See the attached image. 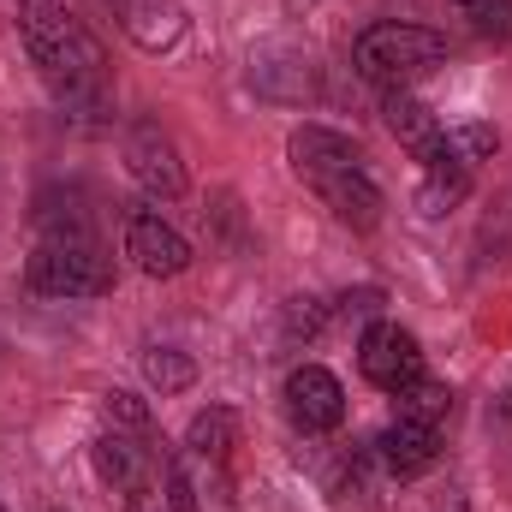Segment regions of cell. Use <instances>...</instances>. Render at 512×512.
I'll use <instances>...</instances> for the list:
<instances>
[{
  "label": "cell",
  "mask_w": 512,
  "mask_h": 512,
  "mask_svg": "<svg viewBox=\"0 0 512 512\" xmlns=\"http://www.w3.org/2000/svg\"><path fill=\"white\" fill-rule=\"evenodd\" d=\"M441 60H447V36H435V30H423V24H399V18L370 24V30L352 42V66H358L370 84H382V90H405L411 78L435 72Z\"/></svg>",
  "instance_id": "1"
},
{
  "label": "cell",
  "mask_w": 512,
  "mask_h": 512,
  "mask_svg": "<svg viewBox=\"0 0 512 512\" xmlns=\"http://www.w3.org/2000/svg\"><path fill=\"white\" fill-rule=\"evenodd\" d=\"M24 274L48 298H102V292H114V256L90 233H48Z\"/></svg>",
  "instance_id": "2"
},
{
  "label": "cell",
  "mask_w": 512,
  "mask_h": 512,
  "mask_svg": "<svg viewBox=\"0 0 512 512\" xmlns=\"http://www.w3.org/2000/svg\"><path fill=\"white\" fill-rule=\"evenodd\" d=\"M358 370H364V382L382 387V393H405V387L423 376L417 334L399 328V322H370L364 340H358Z\"/></svg>",
  "instance_id": "3"
},
{
  "label": "cell",
  "mask_w": 512,
  "mask_h": 512,
  "mask_svg": "<svg viewBox=\"0 0 512 512\" xmlns=\"http://www.w3.org/2000/svg\"><path fill=\"white\" fill-rule=\"evenodd\" d=\"M286 417H292L304 435L340 429V423H346V387H340V376L322 370V364H298V370L286 376Z\"/></svg>",
  "instance_id": "4"
},
{
  "label": "cell",
  "mask_w": 512,
  "mask_h": 512,
  "mask_svg": "<svg viewBox=\"0 0 512 512\" xmlns=\"http://www.w3.org/2000/svg\"><path fill=\"white\" fill-rule=\"evenodd\" d=\"M286 155H292V173L316 191L322 179L334 173H358L364 167V149L346 137V131H328V126H298L286 137Z\"/></svg>",
  "instance_id": "5"
},
{
  "label": "cell",
  "mask_w": 512,
  "mask_h": 512,
  "mask_svg": "<svg viewBox=\"0 0 512 512\" xmlns=\"http://www.w3.org/2000/svg\"><path fill=\"white\" fill-rule=\"evenodd\" d=\"M126 167L131 179L149 191V197H179L185 191V161H179V149H173V137L161 126H131L126 137Z\"/></svg>",
  "instance_id": "6"
},
{
  "label": "cell",
  "mask_w": 512,
  "mask_h": 512,
  "mask_svg": "<svg viewBox=\"0 0 512 512\" xmlns=\"http://www.w3.org/2000/svg\"><path fill=\"white\" fill-rule=\"evenodd\" d=\"M96 471L114 483V489H143V483H161V453L149 441V429H108L96 441Z\"/></svg>",
  "instance_id": "7"
},
{
  "label": "cell",
  "mask_w": 512,
  "mask_h": 512,
  "mask_svg": "<svg viewBox=\"0 0 512 512\" xmlns=\"http://www.w3.org/2000/svg\"><path fill=\"white\" fill-rule=\"evenodd\" d=\"M376 459H382L387 477H423L435 459H441V429L435 423H411V417H393L382 435H376V447H370Z\"/></svg>",
  "instance_id": "8"
},
{
  "label": "cell",
  "mask_w": 512,
  "mask_h": 512,
  "mask_svg": "<svg viewBox=\"0 0 512 512\" xmlns=\"http://www.w3.org/2000/svg\"><path fill=\"white\" fill-rule=\"evenodd\" d=\"M126 256L143 274H155V280H173V274L191 268V245H185L161 215H131L126 221Z\"/></svg>",
  "instance_id": "9"
},
{
  "label": "cell",
  "mask_w": 512,
  "mask_h": 512,
  "mask_svg": "<svg viewBox=\"0 0 512 512\" xmlns=\"http://www.w3.org/2000/svg\"><path fill=\"white\" fill-rule=\"evenodd\" d=\"M382 120L387 131L423 161V167H435V161H447V126L417 102V96H405V90H387V102H382Z\"/></svg>",
  "instance_id": "10"
},
{
  "label": "cell",
  "mask_w": 512,
  "mask_h": 512,
  "mask_svg": "<svg viewBox=\"0 0 512 512\" xmlns=\"http://www.w3.org/2000/svg\"><path fill=\"white\" fill-rule=\"evenodd\" d=\"M316 197H322L346 227H358V233H370V227L382 221V191H376V179H370L364 167H358V173H334V179H322Z\"/></svg>",
  "instance_id": "11"
},
{
  "label": "cell",
  "mask_w": 512,
  "mask_h": 512,
  "mask_svg": "<svg viewBox=\"0 0 512 512\" xmlns=\"http://www.w3.org/2000/svg\"><path fill=\"white\" fill-rule=\"evenodd\" d=\"M126 12V36L137 48H173L179 36H185V12H179V0H126L120 6Z\"/></svg>",
  "instance_id": "12"
},
{
  "label": "cell",
  "mask_w": 512,
  "mask_h": 512,
  "mask_svg": "<svg viewBox=\"0 0 512 512\" xmlns=\"http://www.w3.org/2000/svg\"><path fill=\"white\" fill-rule=\"evenodd\" d=\"M18 24H24L30 60H36V54H48V48H60V42L78 30V18L66 12V0H18Z\"/></svg>",
  "instance_id": "13"
},
{
  "label": "cell",
  "mask_w": 512,
  "mask_h": 512,
  "mask_svg": "<svg viewBox=\"0 0 512 512\" xmlns=\"http://www.w3.org/2000/svg\"><path fill=\"white\" fill-rule=\"evenodd\" d=\"M465 191H471V167L447 155V161L423 167V191H417V209H423V215H447V209H459V203H465Z\"/></svg>",
  "instance_id": "14"
},
{
  "label": "cell",
  "mask_w": 512,
  "mask_h": 512,
  "mask_svg": "<svg viewBox=\"0 0 512 512\" xmlns=\"http://www.w3.org/2000/svg\"><path fill=\"white\" fill-rule=\"evenodd\" d=\"M233 435H239V417H233L227 405H209V411H197V417H191V429H185V447H191L197 459H227Z\"/></svg>",
  "instance_id": "15"
},
{
  "label": "cell",
  "mask_w": 512,
  "mask_h": 512,
  "mask_svg": "<svg viewBox=\"0 0 512 512\" xmlns=\"http://www.w3.org/2000/svg\"><path fill=\"white\" fill-rule=\"evenodd\" d=\"M143 376H149L155 393H185L197 382V364L185 352H173V346H155V352H143Z\"/></svg>",
  "instance_id": "16"
},
{
  "label": "cell",
  "mask_w": 512,
  "mask_h": 512,
  "mask_svg": "<svg viewBox=\"0 0 512 512\" xmlns=\"http://www.w3.org/2000/svg\"><path fill=\"white\" fill-rule=\"evenodd\" d=\"M399 399V417H411V423H441L447 411H453V393H447V382H417L405 387V393H393Z\"/></svg>",
  "instance_id": "17"
},
{
  "label": "cell",
  "mask_w": 512,
  "mask_h": 512,
  "mask_svg": "<svg viewBox=\"0 0 512 512\" xmlns=\"http://www.w3.org/2000/svg\"><path fill=\"white\" fill-rule=\"evenodd\" d=\"M495 143H501V137H495V126H459V131H447V155H453V161H465V167H471V161H483V155H495Z\"/></svg>",
  "instance_id": "18"
},
{
  "label": "cell",
  "mask_w": 512,
  "mask_h": 512,
  "mask_svg": "<svg viewBox=\"0 0 512 512\" xmlns=\"http://www.w3.org/2000/svg\"><path fill=\"white\" fill-rule=\"evenodd\" d=\"M161 495H167V512H203V507H197V489H191V477H185V465H179V459H167V465H161Z\"/></svg>",
  "instance_id": "19"
},
{
  "label": "cell",
  "mask_w": 512,
  "mask_h": 512,
  "mask_svg": "<svg viewBox=\"0 0 512 512\" xmlns=\"http://www.w3.org/2000/svg\"><path fill=\"white\" fill-rule=\"evenodd\" d=\"M322 322H328V310H322L316 298H292V310H286V334H292V340H298V334H304V340L322 334Z\"/></svg>",
  "instance_id": "20"
},
{
  "label": "cell",
  "mask_w": 512,
  "mask_h": 512,
  "mask_svg": "<svg viewBox=\"0 0 512 512\" xmlns=\"http://www.w3.org/2000/svg\"><path fill=\"white\" fill-rule=\"evenodd\" d=\"M108 423L114 429H149V405L137 393H108Z\"/></svg>",
  "instance_id": "21"
},
{
  "label": "cell",
  "mask_w": 512,
  "mask_h": 512,
  "mask_svg": "<svg viewBox=\"0 0 512 512\" xmlns=\"http://www.w3.org/2000/svg\"><path fill=\"white\" fill-rule=\"evenodd\" d=\"M126 512H167L161 483H143V489H131V495H126Z\"/></svg>",
  "instance_id": "22"
},
{
  "label": "cell",
  "mask_w": 512,
  "mask_h": 512,
  "mask_svg": "<svg viewBox=\"0 0 512 512\" xmlns=\"http://www.w3.org/2000/svg\"><path fill=\"white\" fill-rule=\"evenodd\" d=\"M477 30H489V36H507V30H512V0H495L489 12H477Z\"/></svg>",
  "instance_id": "23"
},
{
  "label": "cell",
  "mask_w": 512,
  "mask_h": 512,
  "mask_svg": "<svg viewBox=\"0 0 512 512\" xmlns=\"http://www.w3.org/2000/svg\"><path fill=\"white\" fill-rule=\"evenodd\" d=\"M340 310H346V316H376V310H382V292H376V286H370V292H346Z\"/></svg>",
  "instance_id": "24"
},
{
  "label": "cell",
  "mask_w": 512,
  "mask_h": 512,
  "mask_svg": "<svg viewBox=\"0 0 512 512\" xmlns=\"http://www.w3.org/2000/svg\"><path fill=\"white\" fill-rule=\"evenodd\" d=\"M459 6H465V12H471V18H477V12H489V6H495V0H459Z\"/></svg>",
  "instance_id": "25"
},
{
  "label": "cell",
  "mask_w": 512,
  "mask_h": 512,
  "mask_svg": "<svg viewBox=\"0 0 512 512\" xmlns=\"http://www.w3.org/2000/svg\"><path fill=\"white\" fill-rule=\"evenodd\" d=\"M54 512H60V507H54Z\"/></svg>",
  "instance_id": "26"
},
{
  "label": "cell",
  "mask_w": 512,
  "mask_h": 512,
  "mask_svg": "<svg viewBox=\"0 0 512 512\" xmlns=\"http://www.w3.org/2000/svg\"><path fill=\"white\" fill-rule=\"evenodd\" d=\"M0 512H6V507H0Z\"/></svg>",
  "instance_id": "27"
}]
</instances>
